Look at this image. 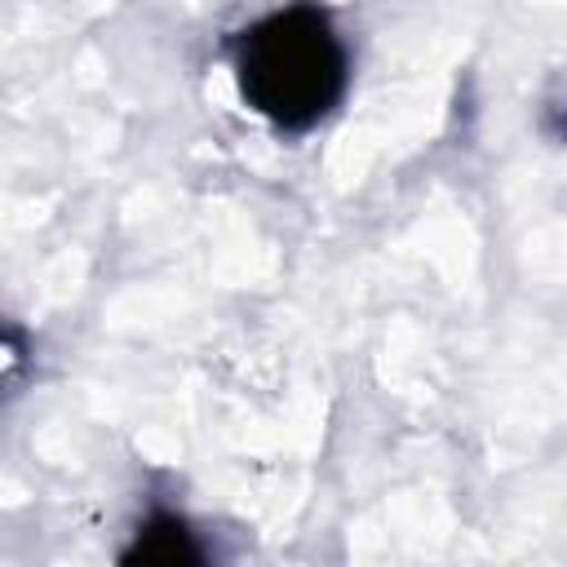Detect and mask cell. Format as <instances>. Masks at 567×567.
Wrapping results in <instances>:
<instances>
[{
    "label": "cell",
    "instance_id": "obj_1",
    "mask_svg": "<svg viewBox=\"0 0 567 567\" xmlns=\"http://www.w3.org/2000/svg\"><path fill=\"white\" fill-rule=\"evenodd\" d=\"M230 75L252 115L306 133L337 111L350 84V44L315 0L261 13L230 40Z\"/></svg>",
    "mask_w": 567,
    "mask_h": 567
},
{
    "label": "cell",
    "instance_id": "obj_2",
    "mask_svg": "<svg viewBox=\"0 0 567 567\" xmlns=\"http://www.w3.org/2000/svg\"><path fill=\"white\" fill-rule=\"evenodd\" d=\"M204 549L195 545V532L186 527L182 514L173 509H155L137 536H133V549L124 558H151V563H195Z\"/></svg>",
    "mask_w": 567,
    "mask_h": 567
},
{
    "label": "cell",
    "instance_id": "obj_3",
    "mask_svg": "<svg viewBox=\"0 0 567 567\" xmlns=\"http://www.w3.org/2000/svg\"><path fill=\"white\" fill-rule=\"evenodd\" d=\"M13 359H18V350H13V346L4 341V332H0V377H4V368H9Z\"/></svg>",
    "mask_w": 567,
    "mask_h": 567
}]
</instances>
